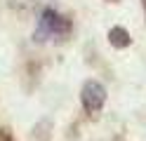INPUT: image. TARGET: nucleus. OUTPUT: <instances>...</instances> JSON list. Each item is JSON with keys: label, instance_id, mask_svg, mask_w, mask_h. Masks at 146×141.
<instances>
[{"label": "nucleus", "instance_id": "nucleus-6", "mask_svg": "<svg viewBox=\"0 0 146 141\" xmlns=\"http://www.w3.org/2000/svg\"><path fill=\"white\" fill-rule=\"evenodd\" d=\"M115 141H125V139H120V136H115Z\"/></svg>", "mask_w": 146, "mask_h": 141}, {"label": "nucleus", "instance_id": "nucleus-4", "mask_svg": "<svg viewBox=\"0 0 146 141\" xmlns=\"http://www.w3.org/2000/svg\"><path fill=\"white\" fill-rule=\"evenodd\" d=\"M31 136H33V141H50V136H52V120L42 118L40 122H35Z\"/></svg>", "mask_w": 146, "mask_h": 141}, {"label": "nucleus", "instance_id": "nucleus-7", "mask_svg": "<svg viewBox=\"0 0 146 141\" xmlns=\"http://www.w3.org/2000/svg\"><path fill=\"white\" fill-rule=\"evenodd\" d=\"M108 3H118V0H108Z\"/></svg>", "mask_w": 146, "mask_h": 141}, {"label": "nucleus", "instance_id": "nucleus-2", "mask_svg": "<svg viewBox=\"0 0 146 141\" xmlns=\"http://www.w3.org/2000/svg\"><path fill=\"white\" fill-rule=\"evenodd\" d=\"M80 103L87 113H99L106 103V89L102 82L97 80H85L83 89H80Z\"/></svg>", "mask_w": 146, "mask_h": 141}, {"label": "nucleus", "instance_id": "nucleus-5", "mask_svg": "<svg viewBox=\"0 0 146 141\" xmlns=\"http://www.w3.org/2000/svg\"><path fill=\"white\" fill-rule=\"evenodd\" d=\"M0 141H12V134H10V129L0 127Z\"/></svg>", "mask_w": 146, "mask_h": 141}, {"label": "nucleus", "instance_id": "nucleus-3", "mask_svg": "<svg viewBox=\"0 0 146 141\" xmlns=\"http://www.w3.org/2000/svg\"><path fill=\"white\" fill-rule=\"evenodd\" d=\"M108 42H111V47H115V50H125V47L132 45V38H130V31L123 26H113L111 31H108Z\"/></svg>", "mask_w": 146, "mask_h": 141}, {"label": "nucleus", "instance_id": "nucleus-1", "mask_svg": "<svg viewBox=\"0 0 146 141\" xmlns=\"http://www.w3.org/2000/svg\"><path fill=\"white\" fill-rule=\"evenodd\" d=\"M68 28L71 24L64 19L59 12H54V9H42V14H40V24H38V31H35V38L33 40L35 42H45L50 35H64V33H68Z\"/></svg>", "mask_w": 146, "mask_h": 141}, {"label": "nucleus", "instance_id": "nucleus-8", "mask_svg": "<svg viewBox=\"0 0 146 141\" xmlns=\"http://www.w3.org/2000/svg\"><path fill=\"white\" fill-rule=\"evenodd\" d=\"M144 5H146V3H144Z\"/></svg>", "mask_w": 146, "mask_h": 141}]
</instances>
